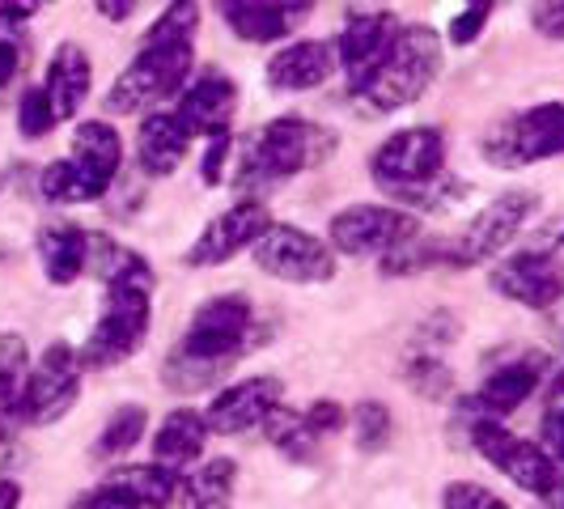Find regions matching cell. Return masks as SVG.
Returning a JSON list of instances; mask_svg holds the SVG:
<instances>
[{
  "mask_svg": "<svg viewBox=\"0 0 564 509\" xmlns=\"http://www.w3.org/2000/svg\"><path fill=\"white\" fill-rule=\"evenodd\" d=\"M149 314H153V289H144V284H111L102 293V311H98L94 332L77 348L82 369L123 366L149 336Z\"/></svg>",
  "mask_w": 564,
  "mask_h": 509,
  "instance_id": "cell-7",
  "label": "cell"
},
{
  "mask_svg": "<svg viewBox=\"0 0 564 509\" xmlns=\"http://www.w3.org/2000/svg\"><path fill=\"white\" fill-rule=\"evenodd\" d=\"M339 68L336 43L327 39H297L268 59V85L276 94H311Z\"/></svg>",
  "mask_w": 564,
  "mask_h": 509,
  "instance_id": "cell-20",
  "label": "cell"
},
{
  "mask_svg": "<svg viewBox=\"0 0 564 509\" xmlns=\"http://www.w3.org/2000/svg\"><path fill=\"white\" fill-rule=\"evenodd\" d=\"M254 344H259L254 306L242 293H221L192 314L187 336L178 339L162 361V382L178 396L221 387L229 369L238 366Z\"/></svg>",
  "mask_w": 564,
  "mask_h": 509,
  "instance_id": "cell-1",
  "label": "cell"
},
{
  "mask_svg": "<svg viewBox=\"0 0 564 509\" xmlns=\"http://www.w3.org/2000/svg\"><path fill=\"white\" fill-rule=\"evenodd\" d=\"M34 13H39V4H0V18L4 22H26Z\"/></svg>",
  "mask_w": 564,
  "mask_h": 509,
  "instance_id": "cell-51",
  "label": "cell"
},
{
  "mask_svg": "<svg viewBox=\"0 0 564 509\" xmlns=\"http://www.w3.org/2000/svg\"><path fill=\"white\" fill-rule=\"evenodd\" d=\"M535 251H547V254L564 251V217L543 221V226L535 229Z\"/></svg>",
  "mask_w": 564,
  "mask_h": 509,
  "instance_id": "cell-45",
  "label": "cell"
},
{
  "mask_svg": "<svg viewBox=\"0 0 564 509\" xmlns=\"http://www.w3.org/2000/svg\"><path fill=\"white\" fill-rule=\"evenodd\" d=\"M13 467H18V442L9 437V429H0V480H9Z\"/></svg>",
  "mask_w": 564,
  "mask_h": 509,
  "instance_id": "cell-47",
  "label": "cell"
},
{
  "mask_svg": "<svg viewBox=\"0 0 564 509\" xmlns=\"http://www.w3.org/2000/svg\"><path fill=\"white\" fill-rule=\"evenodd\" d=\"M284 382L272 378V373H254V378H242V382H229L226 391H217V399L208 403L204 421H208V433H247L254 424H263V416L272 408H281Z\"/></svg>",
  "mask_w": 564,
  "mask_h": 509,
  "instance_id": "cell-19",
  "label": "cell"
},
{
  "mask_svg": "<svg viewBox=\"0 0 564 509\" xmlns=\"http://www.w3.org/2000/svg\"><path fill=\"white\" fill-rule=\"evenodd\" d=\"M454 336H458L454 314L437 311V314H429V318L421 323V332H416V348H421V353H442V344H451Z\"/></svg>",
  "mask_w": 564,
  "mask_h": 509,
  "instance_id": "cell-40",
  "label": "cell"
},
{
  "mask_svg": "<svg viewBox=\"0 0 564 509\" xmlns=\"http://www.w3.org/2000/svg\"><path fill=\"white\" fill-rule=\"evenodd\" d=\"M429 268H454L451 238H412L408 247H399L382 259V277H421Z\"/></svg>",
  "mask_w": 564,
  "mask_h": 509,
  "instance_id": "cell-31",
  "label": "cell"
},
{
  "mask_svg": "<svg viewBox=\"0 0 564 509\" xmlns=\"http://www.w3.org/2000/svg\"><path fill=\"white\" fill-rule=\"evenodd\" d=\"M85 254H89V229L56 221V226L39 229V263L52 284H73L85 272Z\"/></svg>",
  "mask_w": 564,
  "mask_h": 509,
  "instance_id": "cell-26",
  "label": "cell"
},
{
  "mask_svg": "<svg viewBox=\"0 0 564 509\" xmlns=\"http://www.w3.org/2000/svg\"><path fill=\"white\" fill-rule=\"evenodd\" d=\"M547 509H564V463H556V476H552V488L539 497Z\"/></svg>",
  "mask_w": 564,
  "mask_h": 509,
  "instance_id": "cell-49",
  "label": "cell"
},
{
  "mask_svg": "<svg viewBox=\"0 0 564 509\" xmlns=\"http://www.w3.org/2000/svg\"><path fill=\"white\" fill-rule=\"evenodd\" d=\"M403 382L416 391L421 399H446L454 391V369L446 366V357L442 353H408V361H403Z\"/></svg>",
  "mask_w": 564,
  "mask_h": 509,
  "instance_id": "cell-33",
  "label": "cell"
},
{
  "mask_svg": "<svg viewBox=\"0 0 564 509\" xmlns=\"http://www.w3.org/2000/svg\"><path fill=\"white\" fill-rule=\"evenodd\" d=\"M98 13L111 18V22H128V18L137 13V4H132V0H98Z\"/></svg>",
  "mask_w": 564,
  "mask_h": 509,
  "instance_id": "cell-48",
  "label": "cell"
},
{
  "mask_svg": "<svg viewBox=\"0 0 564 509\" xmlns=\"http://www.w3.org/2000/svg\"><path fill=\"white\" fill-rule=\"evenodd\" d=\"M352 437H357V451L361 454H382L395 437V416L382 399H361L352 408Z\"/></svg>",
  "mask_w": 564,
  "mask_h": 509,
  "instance_id": "cell-34",
  "label": "cell"
},
{
  "mask_svg": "<svg viewBox=\"0 0 564 509\" xmlns=\"http://www.w3.org/2000/svg\"><path fill=\"white\" fill-rule=\"evenodd\" d=\"M18 68H22V52H18L13 43H4V39H0V89L18 77Z\"/></svg>",
  "mask_w": 564,
  "mask_h": 509,
  "instance_id": "cell-46",
  "label": "cell"
},
{
  "mask_svg": "<svg viewBox=\"0 0 564 509\" xmlns=\"http://www.w3.org/2000/svg\"><path fill=\"white\" fill-rule=\"evenodd\" d=\"M238 115V82L226 73H199L196 82L174 102V119L183 123L187 137H229V119Z\"/></svg>",
  "mask_w": 564,
  "mask_h": 509,
  "instance_id": "cell-17",
  "label": "cell"
},
{
  "mask_svg": "<svg viewBox=\"0 0 564 509\" xmlns=\"http://www.w3.org/2000/svg\"><path fill=\"white\" fill-rule=\"evenodd\" d=\"M199 30V4H170L166 13L149 26L144 43H174V39H196Z\"/></svg>",
  "mask_w": 564,
  "mask_h": 509,
  "instance_id": "cell-37",
  "label": "cell"
},
{
  "mask_svg": "<svg viewBox=\"0 0 564 509\" xmlns=\"http://www.w3.org/2000/svg\"><path fill=\"white\" fill-rule=\"evenodd\" d=\"M421 234V221L391 204H348L327 226V247L348 259H387Z\"/></svg>",
  "mask_w": 564,
  "mask_h": 509,
  "instance_id": "cell-11",
  "label": "cell"
},
{
  "mask_svg": "<svg viewBox=\"0 0 564 509\" xmlns=\"http://www.w3.org/2000/svg\"><path fill=\"white\" fill-rule=\"evenodd\" d=\"M539 446L552 463H564V369L552 373L543 391V412H539Z\"/></svg>",
  "mask_w": 564,
  "mask_h": 509,
  "instance_id": "cell-35",
  "label": "cell"
},
{
  "mask_svg": "<svg viewBox=\"0 0 564 509\" xmlns=\"http://www.w3.org/2000/svg\"><path fill=\"white\" fill-rule=\"evenodd\" d=\"M467 446H476V451H480L506 480L518 484L522 492L543 497V492L552 488L556 463L543 454V446L527 442V437H518V433L506 429L501 421H476L471 429H467Z\"/></svg>",
  "mask_w": 564,
  "mask_h": 509,
  "instance_id": "cell-14",
  "label": "cell"
},
{
  "mask_svg": "<svg viewBox=\"0 0 564 509\" xmlns=\"http://www.w3.org/2000/svg\"><path fill=\"white\" fill-rule=\"evenodd\" d=\"M234 484H238V463L234 458H208L183 480V509H229L234 506Z\"/></svg>",
  "mask_w": 564,
  "mask_h": 509,
  "instance_id": "cell-28",
  "label": "cell"
},
{
  "mask_svg": "<svg viewBox=\"0 0 564 509\" xmlns=\"http://www.w3.org/2000/svg\"><path fill=\"white\" fill-rule=\"evenodd\" d=\"M254 268L289 284H327L336 281V251L311 229L272 226L254 242Z\"/></svg>",
  "mask_w": 564,
  "mask_h": 509,
  "instance_id": "cell-13",
  "label": "cell"
},
{
  "mask_svg": "<svg viewBox=\"0 0 564 509\" xmlns=\"http://www.w3.org/2000/svg\"><path fill=\"white\" fill-rule=\"evenodd\" d=\"M18 506H22V484L0 480V509H18Z\"/></svg>",
  "mask_w": 564,
  "mask_h": 509,
  "instance_id": "cell-50",
  "label": "cell"
},
{
  "mask_svg": "<svg viewBox=\"0 0 564 509\" xmlns=\"http://www.w3.org/2000/svg\"><path fill=\"white\" fill-rule=\"evenodd\" d=\"M488 18H492V4H467L463 13H454V22H451V43H454V47L476 43V39H480V30L488 26Z\"/></svg>",
  "mask_w": 564,
  "mask_h": 509,
  "instance_id": "cell-41",
  "label": "cell"
},
{
  "mask_svg": "<svg viewBox=\"0 0 564 509\" xmlns=\"http://www.w3.org/2000/svg\"><path fill=\"white\" fill-rule=\"evenodd\" d=\"M272 226H276V221H272V213H268L259 199H238L234 208L217 213V217L204 226V234H199L196 242H192V251H187V263H192V268H221L234 254L254 251V242Z\"/></svg>",
  "mask_w": 564,
  "mask_h": 509,
  "instance_id": "cell-16",
  "label": "cell"
},
{
  "mask_svg": "<svg viewBox=\"0 0 564 509\" xmlns=\"http://www.w3.org/2000/svg\"><path fill=\"white\" fill-rule=\"evenodd\" d=\"M480 153L497 170H527L535 162L564 158V102H539L492 123L484 132Z\"/></svg>",
  "mask_w": 564,
  "mask_h": 509,
  "instance_id": "cell-8",
  "label": "cell"
},
{
  "mask_svg": "<svg viewBox=\"0 0 564 509\" xmlns=\"http://www.w3.org/2000/svg\"><path fill=\"white\" fill-rule=\"evenodd\" d=\"M123 170V141L107 119H89L73 132V153L43 170L39 187L52 204H89L115 187Z\"/></svg>",
  "mask_w": 564,
  "mask_h": 509,
  "instance_id": "cell-5",
  "label": "cell"
},
{
  "mask_svg": "<svg viewBox=\"0 0 564 509\" xmlns=\"http://www.w3.org/2000/svg\"><path fill=\"white\" fill-rule=\"evenodd\" d=\"M68 509H141L128 492H119V488H111V484H98V488H89V492H82L77 501Z\"/></svg>",
  "mask_w": 564,
  "mask_h": 509,
  "instance_id": "cell-43",
  "label": "cell"
},
{
  "mask_svg": "<svg viewBox=\"0 0 564 509\" xmlns=\"http://www.w3.org/2000/svg\"><path fill=\"white\" fill-rule=\"evenodd\" d=\"M229 158H234V141H229V137H213V141H208V153H204V166H199L208 187H221Z\"/></svg>",
  "mask_w": 564,
  "mask_h": 509,
  "instance_id": "cell-42",
  "label": "cell"
},
{
  "mask_svg": "<svg viewBox=\"0 0 564 509\" xmlns=\"http://www.w3.org/2000/svg\"><path fill=\"white\" fill-rule=\"evenodd\" d=\"M539 204L543 199L535 192H522V187L488 199L480 213L467 221V229L458 238H451L454 268H476V263L501 259V251H509L518 242V234L539 217Z\"/></svg>",
  "mask_w": 564,
  "mask_h": 509,
  "instance_id": "cell-9",
  "label": "cell"
},
{
  "mask_svg": "<svg viewBox=\"0 0 564 509\" xmlns=\"http://www.w3.org/2000/svg\"><path fill=\"white\" fill-rule=\"evenodd\" d=\"M208 446V421L196 408H174L166 421L158 424L153 433V463L170 467V472H187Z\"/></svg>",
  "mask_w": 564,
  "mask_h": 509,
  "instance_id": "cell-24",
  "label": "cell"
},
{
  "mask_svg": "<svg viewBox=\"0 0 564 509\" xmlns=\"http://www.w3.org/2000/svg\"><path fill=\"white\" fill-rule=\"evenodd\" d=\"M531 26L547 39L564 43V0H552V4H535L531 9Z\"/></svg>",
  "mask_w": 564,
  "mask_h": 509,
  "instance_id": "cell-44",
  "label": "cell"
},
{
  "mask_svg": "<svg viewBox=\"0 0 564 509\" xmlns=\"http://www.w3.org/2000/svg\"><path fill=\"white\" fill-rule=\"evenodd\" d=\"M102 484L128 492L141 509H170L183 497V476L170 467H158V463H119Z\"/></svg>",
  "mask_w": 564,
  "mask_h": 509,
  "instance_id": "cell-25",
  "label": "cell"
},
{
  "mask_svg": "<svg viewBox=\"0 0 564 509\" xmlns=\"http://www.w3.org/2000/svg\"><path fill=\"white\" fill-rule=\"evenodd\" d=\"M52 128H56V111H52L43 85H30L26 94H22V102H18V132L26 141H43Z\"/></svg>",
  "mask_w": 564,
  "mask_h": 509,
  "instance_id": "cell-36",
  "label": "cell"
},
{
  "mask_svg": "<svg viewBox=\"0 0 564 509\" xmlns=\"http://www.w3.org/2000/svg\"><path fill=\"white\" fill-rule=\"evenodd\" d=\"M85 272H94L107 289L111 284H144V289H153V268L144 263V254L115 242L111 234H89Z\"/></svg>",
  "mask_w": 564,
  "mask_h": 509,
  "instance_id": "cell-27",
  "label": "cell"
},
{
  "mask_svg": "<svg viewBox=\"0 0 564 509\" xmlns=\"http://www.w3.org/2000/svg\"><path fill=\"white\" fill-rule=\"evenodd\" d=\"M442 34L433 26H399L395 43L387 47V56L369 68L366 82H357L352 94V107L366 115H395L412 102H421L424 89L437 82L442 73Z\"/></svg>",
  "mask_w": 564,
  "mask_h": 509,
  "instance_id": "cell-4",
  "label": "cell"
},
{
  "mask_svg": "<svg viewBox=\"0 0 564 509\" xmlns=\"http://www.w3.org/2000/svg\"><path fill=\"white\" fill-rule=\"evenodd\" d=\"M89 85H94V68H89L85 47L82 43H59V52L47 64V82H43V94L56 111V123L82 111L85 98H89Z\"/></svg>",
  "mask_w": 564,
  "mask_h": 509,
  "instance_id": "cell-23",
  "label": "cell"
},
{
  "mask_svg": "<svg viewBox=\"0 0 564 509\" xmlns=\"http://www.w3.org/2000/svg\"><path fill=\"white\" fill-rule=\"evenodd\" d=\"M302 416H306V424H311V433L318 442H323V437H336L339 429H348V412L339 408L336 399H314Z\"/></svg>",
  "mask_w": 564,
  "mask_h": 509,
  "instance_id": "cell-39",
  "label": "cell"
},
{
  "mask_svg": "<svg viewBox=\"0 0 564 509\" xmlns=\"http://www.w3.org/2000/svg\"><path fill=\"white\" fill-rule=\"evenodd\" d=\"M399 18L391 9H348V22L336 39V59L348 73V89L366 82L369 68L387 56V47L395 43Z\"/></svg>",
  "mask_w": 564,
  "mask_h": 509,
  "instance_id": "cell-18",
  "label": "cell"
},
{
  "mask_svg": "<svg viewBox=\"0 0 564 509\" xmlns=\"http://www.w3.org/2000/svg\"><path fill=\"white\" fill-rule=\"evenodd\" d=\"M196 68L192 39H174V43H141V52L132 64L115 77L107 89V111L115 115H149L158 102L178 98Z\"/></svg>",
  "mask_w": 564,
  "mask_h": 509,
  "instance_id": "cell-6",
  "label": "cell"
},
{
  "mask_svg": "<svg viewBox=\"0 0 564 509\" xmlns=\"http://www.w3.org/2000/svg\"><path fill=\"white\" fill-rule=\"evenodd\" d=\"M552 361L543 353H518V357H506L484 373L480 391H471L467 399H458V412H454V429H471L476 421H506L513 416L527 399L535 396L547 378Z\"/></svg>",
  "mask_w": 564,
  "mask_h": 509,
  "instance_id": "cell-10",
  "label": "cell"
},
{
  "mask_svg": "<svg viewBox=\"0 0 564 509\" xmlns=\"http://www.w3.org/2000/svg\"><path fill=\"white\" fill-rule=\"evenodd\" d=\"M82 361H77V348L73 344H47V353L30 366L26 391H22V403H18V424H56L59 416L73 412V403L82 396Z\"/></svg>",
  "mask_w": 564,
  "mask_h": 509,
  "instance_id": "cell-12",
  "label": "cell"
},
{
  "mask_svg": "<svg viewBox=\"0 0 564 509\" xmlns=\"http://www.w3.org/2000/svg\"><path fill=\"white\" fill-rule=\"evenodd\" d=\"M314 13L311 0H302V4H272V0H226L221 4V18H226V26L238 34V39H247V43H281L289 39L293 30L302 26L306 18Z\"/></svg>",
  "mask_w": 564,
  "mask_h": 509,
  "instance_id": "cell-21",
  "label": "cell"
},
{
  "mask_svg": "<svg viewBox=\"0 0 564 509\" xmlns=\"http://www.w3.org/2000/svg\"><path fill=\"white\" fill-rule=\"evenodd\" d=\"M373 183L391 199L416 213H446L471 187L446 170V137L437 128H403L373 149L369 158Z\"/></svg>",
  "mask_w": 564,
  "mask_h": 509,
  "instance_id": "cell-2",
  "label": "cell"
},
{
  "mask_svg": "<svg viewBox=\"0 0 564 509\" xmlns=\"http://www.w3.org/2000/svg\"><path fill=\"white\" fill-rule=\"evenodd\" d=\"M30 378V348L18 332H4L0 336V429L18 421V403L26 391Z\"/></svg>",
  "mask_w": 564,
  "mask_h": 509,
  "instance_id": "cell-29",
  "label": "cell"
},
{
  "mask_svg": "<svg viewBox=\"0 0 564 509\" xmlns=\"http://www.w3.org/2000/svg\"><path fill=\"white\" fill-rule=\"evenodd\" d=\"M192 149V137L183 132V123L174 119V111H149L141 119V132H137V166L149 178H166L183 166Z\"/></svg>",
  "mask_w": 564,
  "mask_h": 509,
  "instance_id": "cell-22",
  "label": "cell"
},
{
  "mask_svg": "<svg viewBox=\"0 0 564 509\" xmlns=\"http://www.w3.org/2000/svg\"><path fill=\"white\" fill-rule=\"evenodd\" d=\"M144 424H149V412H144L141 403L115 408L111 421L102 424V433L94 442V458H123L144 437Z\"/></svg>",
  "mask_w": 564,
  "mask_h": 509,
  "instance_id": "cell-32",
  "label": "cell"
},
{
  "mask_svg": "<svg viewBox=\"0 0 564 509\" xmlns=\"http://www.w3.org/2000/svg\"><path fill=\"white\" fill-rule=\"evenodd\" d=\"M488 284L492 293H501L527 311H552L556 302H564V259L535 251V247L501 254V263H492L488 272Z\"/></svg>",
  "mask_w": 564,
  "mask_h": 509,
  "instance_id": "cell-15",
  "label": "cell"
},
{
  "mask_svg": "<svg viewBox=\"0 0 564 509\" xmlns=\"http://www.w3.org/2000/svg\"><path fill=\"white\" fill-rule=\"evenodd\" d=\"M442 509H509V501L476 480H451L442 488Z\"/></svg>",
  "mask_w": 564,
  "mask_h": 509,
  "instance_id": "cell-38",
  "label": "cell"
},
{
  "mask_svg": "<svg viewBox=\"0 0 564 509\" xmlns=\"http://www.w3.org/2000/svg\"><path fill=\"white\" fill-rule=\"evenodd\" d=\"M263 437L276 446V451L289 458V463H314L318 458V437L311 433V424L302 412H293V408H272L268 416H263Z\"/></svg>",
  "mask_w": 564,
  "mask_h": 509,
  "instance_id": "cell-30",
  "label": "cell"
},
{
  "mask_svg": "<svg viewBox=\"0 0 564 509\" xmlns=\"http://www.w3.org/2000/svg\"><path fill=\"white\" fill-rule=\"evenodd\" d=\"M336 149L339 137L327 123H314L306 115H281L234 144V187H272L281 178L323 166Z\"/></svg>",
  "mask_w": 564,
  "mask_h": 509,
  "instance_id": "cell-3",
  "label": "cell"
},
{
  "mask_svg": "<svg viewBox=\"0 0 564 509\" xmlns=\"http://www.w3.org/2000/svg\"><path fill=\"white\" fill-rule=\"evenodd\" d=\"M547 336H552V344L564 353V311H556L552 318H547Z\"/></svg>",
  "mask_w": 564,
  "mask_h": 509,
  "instance_id": "cell-52",
  "label": "cell"
}]
</instances>
